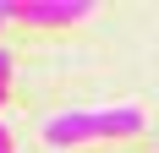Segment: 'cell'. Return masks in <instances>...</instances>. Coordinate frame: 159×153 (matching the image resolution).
<instances>
[{
    "instance_id": "1",
    "label": "cell",
    "mask_w": 159,
    "mask_h": 153,
    "mask_svg": "<svg viewBox=\"0 0 159 153\" xmlns=\"http://www.w3.org/2000/svg\"><path fill=\"white\" fill-rule=\"evenodd\" d=\"M143 131V109L137 104H115V109H71L55 115L44 126L49 148H77V142H115V137H137Z\"/></svg>"
},
{
    "instance_id": "2",
    "label": "cell",
    "mask_w": 159,
    "mask_h": 153,
    "mask_svg": "<svg viewBox=\"0 0 159 153\" xmlns=\"http://www.w3.org/2000/svg\"><path fill=\"white\" fill-rule=\"evenodd\" d=\"M93 11V0H6V16L28 28H71Z\"/></svg>"
},
{
    "instance_id": "3",
    "label": "cell",
    "mask_w": 159,
    "mask_h": 153,
    "mask_svg": "<svg viewBox=\"0 0 159 153\" xmlns=\"http://www.w3.org/2000/svg\"><path fill=\"white\" fill-rule=\"evenodd\" d=\"M0 88H11V49H0Z\"/></svg>"
},
{
    "instance_id": "4",
    "label": "cell",
    "mask_w": 159,
    "mask_h": 153,
    "mask_svg": "<svg viewBox=\"0 0 159 153\" xmlns=\"http://www.w3.org/2000/svg\"><path fill=\"white\" fill-rule=\"evenodd\" d=\"M0 153H11V131H6V126H0Z\"/></svg>"
},
{
    "instance_id": "5",
    "label": "cell",
    "mask_w": 159,
    "mask_h": 153,
    "mask_svg": "<svg viewBox=\"0 0 159 153\" xmlns=\"http://www.w3.org/2000/svg\"><path fill=\"white\" fill-rule=\"evenodd\" d=\"M6 98H11V88H0V104H6Z\"/></svg>"
},
{
    "instance_id": "6",
    "label": "cell",
    "mask_w": 159,
    "mask_h": 153,
    "mask_svg": "<svg viewBox=\"0 0 159 153\" xmlns=\"http://www.w3.org/2000/svg\"><path fill=\"white\" fill-rule=\"evenodd\" d=\"M0 22H6V0H0Z\"/></svg>"
}]
</instances>
